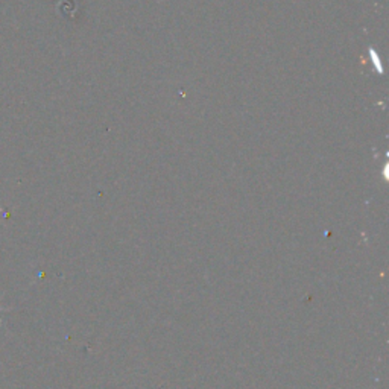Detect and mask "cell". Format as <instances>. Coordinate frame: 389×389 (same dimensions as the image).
<instances>
[{"mask_svg":"<svg viewBox=\"0 0 389 389\" xmlns=\"http://www.w3.org/2000/svg\"><path fill=\"white\" fill-rule=\"evenodd\" d=\"M6 311H8L6 307H0V313H2V312H6ZM0 324H2V321H0Z\"/></svg>","mask_w":389,"mask_h":389,"instance_id":"obj_1","label":"cell"}]
</instances>
